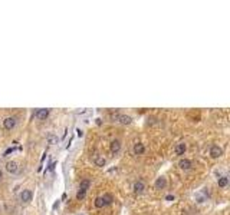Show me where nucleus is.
<instances>
[{"mask_svg":"<svg viewBox=\"0 0 230 215\" xmlns=\"http://www.w3.org/2000/svg\"><path fill=\"white\" fill-rule=\"evenodd\" d=\"M187 149V145L184 143V142H181V143H177V146H175V155H178V156H181V155H184V152H186Z\"/></svg>","mask_w":230,"mask_h":215,"instance_id":"9","label":"nucleus"},{"mask_svg":"<svg viewBox=\"0 0 230 215\" xmlns=\"http://www.w3.org/2000/svg\"><path fill=\"white\" fill-rule=\"evenodd\" d=\"M1 179H3V171L0 169V181H1Z\"/></svg>","mask_w":230,"mask_h":215,"instance_id":"23","label":"nucleus"},{"mask_svg":"<svg viewBox=\"0 0 230 215\" xmlns=\"http://www.w3.org/2000/svg\"><path fill=\"white\" fill-rule=\"evenodd\" d=\"M144 152H145V146H144L141 142H138V143L134 145V153L135 155H143Z\"/></svg>","mask_w":230,"mask_h":215,"instance_id":"12","label":"nucleus"},{"mask_svg":"<svg viewBox=\"0 0 230 215\" xmlns=\"http://www.w3.org/2000/svg\"><path fill=\"white\" fill-rule=\"evenodd\" d=\"M132 189H134V194L140 195V194H143L144 189H145V183H144L143 181H137V182H134V186H132Z\"/></svg>","mask_w":230,"mask_h":215,"instance_id":"6","label":"nucleus"},{"mask_svg":"<svg viewBox=\"0 0 230 215\" xmlns=\"http://www.w3.org/2000/svg\"><path fill=\"white\" fill-rule=\"evenodd\" d=\"M14 126H16V118H14V116H7V118L3 120V128L4 129L12 130Z\"/></svg>","mask_w":230,"mask_h":215,"instance_id":"2","label":"nucleus"},{"mask_svg":"<svg viewBox=\"0 0 230 215\" xmlns=\"http://www.w3.org/2000/svg\"><path fill=\"white\" fill-rule=\"evenodd\" d=\"M35 116L37 119H40V120H45V119L49 116V109H37L36 113H35Z\"/></svg>","mask_w":230,"mask_h":215,"instance_id":"8","label":"nucleus"},{"mask_svg":"<svg viewBox=\"0 0 230 215\" xmlns=\"http://www.w3.org/2000/svg\"><path fill=\"white\" fill-rule=\"evenodd\" d=\"M48 142H49L50 145H55V143H58V138L53 136V135H49V136H48Z\"/></svg>","mask_w":230,"mask_h":215,"instance_id":"18","label":"nucleus"},{"mask_svg":"<svg viewBox=\"0 0 230 215\" xmlns=\"http://www.w3.org/2000/svg\"><path fill=\"white\" fill-rule=\"evenodd\" d=\"M89 186H91V181L89 179H84V181H81V183H79V189H82V191H88Z\"/></svg>","mask_w":230,"mask_h":215,"instance_id":"14","label":"nucleus"},{"mask_svg":"<svg viewBox=\"0 0 230 215\" xmlns=\"http://www.w3.org/2000/svg\"><path fill=\"white\" fill-rule=\"evenodd\" d=\"M178 166L183 169V171H188L191 166H193V162L190 161V159H180V162H178Z\"/></svg>","mask_w":230,"mask_h":215,"instance_id":"7","label":"nucleus"},{"mask_svg":"<svg viewBox=\"0 0 230 215\" xmlns=\"http://www.w3.org/2000/svg\"><path fill=\"white\" fill-rule=\"evenodd\" d=\"M102 199H104V204L105 205H110L114 201V196H112V194H104L102 195Z\"/></svg>","mask_w":230,"mask_h":215,"instance_id":"15","label":"nucleus"},{"mask_svg":"<svg viewBox=\"0 0 230 215\" xmlns=\"http://www.w3.org/2000/svg\"><path fill=\"white\" fill-rule=\"evenodd\" d=\"M115 118L118 119L122 125H130V123L132 122V118L131 116H128V115H117Z\"/></svg>","mask_w":230,"mask_h":215,"instance_id":"10","label":"nucleus"},{"mask_svg":"<svg viewBox=\"0 0 230 215\" xmlns=\"http://www.w3.org/2000/svg\"><path fill=\"white\" fill-rule=\"evenodd\" d=\"M19 198H20V201H22L23 204H29L30 201H32L33 198V194L32 191H29V189H23L20 195H19Z\"/></svg>","mask_w":230,"mask_h":215,"instance_id":"1","label":"nucleus"},{"mask_svg":"<svg viewBox=\"0 0 230 215\" xmlns=\"http://www.w3.org/2000/svg\"><path fill=\"white\" fill-rule=\"evenodd\" d=\"M56 166V162H53V163H50V166H49V171H53Z\"/></svg>","mask_w":230,"mask_h":215,"instance_id":"21","label":"nucleus"},{"mask_svg":"<svg viewBox=\"0 0 230 215\" xmlns=\"http://www.w3.org/2000/svg\"><path fill=\"white\" fill-rule=\"evenodd\" d=\"M217 183H219L220 188H226L227 183H229V178H227V176H221V178H219Z\"/></svg>","mask_w":230,"mask_h":215,"instance_id":"16","label":"nucleus"},{"mask_svg":"<svg viewBox=\"0 0 230 215\" xmlns=\"http://www.w3.org/2000/svg\"><path fill=\"white\" fill-rule=\"evenodd\" d=\"M85 195H87V191H82V189H79L76 194V199H84L85 198Z\"/></svg>","mask_w":230,"mask_h":215,"instance_id":"19","label":"nucleus"},{"mask_svg":"<svg viewBox=\"0 0 230 215\" xmlns=\"http://www.w3.org/2000/svg\"><path fill=\"white\" fill-rule=\"evenodd\" d=\"M76 132H78V136H82V135H84V132H82L81 129H76Z\"/></svg>","mask_w":230,"mask_h":215,"instance_id":"22","label":"nucleus"},{"mask_svg":"<svg viewBox=\"0 0 230 215\" xmlns=\"http://www.w3.org/2000/svg\"><path fill=\"white\" fill-rule=\"evenodd\" d=\"M95 206H97V208H102V206H105V204H104V199H102V196H98V198L95 199Z\"/></svg>","mask_w":230,"mask_h":215,"instance_id":"17","label":"nucleus"},{"mask_svg":"<svg viewBox=\"0 0 230 215\" xmlns=\"http://www.w3.org/2000/svg\"><path fill=\"white\" fill-rule=\"evenodd\" d=\"M94 162H95V165L99 166V168H102V166H105V165H107V159H105L104 156H95Z\"/></svg>","mask_w":230,"mask_h":215,"instance_id":"13","label":"nucleus"},{"mask_svg":"<svg viewBox=\"0 0 230 215\" xmlns=\"http://www.w3.org/2000/svg\"><path fill=\"white\" fill-rule=\"evenodd\" d=\"M111 152H112V153H118V152H120V149H121V142L118 139H115V140H112V142H111Z\"/></svg>","mask_w":230,"mask_h":215,"instance_id":"11","label":"nucleus"},{"mask_svg":"<svg viewBox=\"0 0 230 215\" xmlns=\"http://www.w3.org/2000/svg\"><path fill=\"white\" fill-rule=\"evenodd\" d=\"M6 171L10 173H17L19 172V163L16 161H9L6 163Z\"/></svg>","mask_w":230,"mask_h":215,"instance_id":"4","label":"nucleus"},{"mask_svg":"<svg viewBox=\"0 0 230 215\" xmlns=\"http://www.w3.org/2000/svg\"><path fill=\"white\" fill-rule=\"evenodd\" d=\"M165 185H167V179H165L164 176H158L155 179V182H154V188L160 191V189H164Z\"/></svg>","mask_w":230,"mask_h":215,"instance_id":"5","label":"nucleus"},{"mask_svg":"<svg viewBox=\"0 0 230 215\" xmlns=\"http://www.w3.org/2000/svg\"><path fill=\"white\" fill-rule=\"evenodd\" d=\"M223 155V149L220 148L219 145H213L211 148H210V156L213 158V159H217Z\"/></svg>","mask_w":230,"mask_h":215,"instance_id":"3","label":"nucleus"},{"mask_svg":"<svg viewBox=\"0 0 230 215\" xmlns=\"http://www.w3.org/2000/svg\"><path fill=\"white\" fill-rule=\"evenodd\" d=\"M165 199H167V201H174V195H167Z\"/></svg>","mask_w":230,"mask_h":215,"instance_id":"20","label":"nucleus"}]
</instances>
